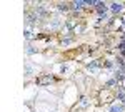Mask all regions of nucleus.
<instances>
[{"label": "nucleus", "mask_w": 125, "mask_h": 112, "mask_svg": "<svg viewBox=\"0 0 125 112\" xmlns=\"http://www.w3.org/2000/svg\"><path fill=\"white\" fill-rule=\"evenodd\" d=\"M83 5H87V2H75V3H73V7H75L77 10L83 9Z\"/></svg>", "instance_id": "2"}, {"label": "nucleus", "mask_w": 125, "mask_h": 112, "mask_svg": "<svg viewBox=\"0 0 125 112\" xmlns=\"http://www.w3.org/2000/svg\"><path fill=\"white\" fill-rule=\"evenodd\" d=\"M97 10H98V13H105L107 5L105 3H97Z\"/></svg>", "instance_id": "1"}, {"label": "nucleus", "mask_w": 125, "mask_h": 112, "mask_svg": "<svg viewBox=\"0 0 125 112\" xmlns=\"http://www.w3.org/2000/svg\"><path fill=\"white\" fill-rule=\"evenodd\" d=\"M124 99H125V97H124Z\"/></svg>", "instance_id": "4"}, {"label": "nucleus", "mask_w": 125, "mask_h": 112, "mask_svg": "<svg viewBox=\"0 0 125 112\" xmlns=\"http://www.w3.org/2000/svg\"><path fill=\"white\" fill-rule=\"evenodd\" d=\"M112 10H114V12H120V10H122V3H114V5H112Z\"/></svg>", "instance_id": "3"}]
</instances>
